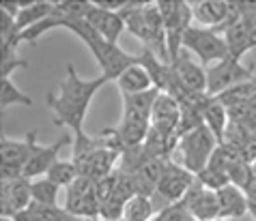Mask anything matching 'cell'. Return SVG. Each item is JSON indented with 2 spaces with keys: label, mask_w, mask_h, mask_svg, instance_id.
Listing matches in <instances>:
<instances>
[{
  "label": "cell",
  "mask_w": 256,
  "mask_h": 221,
  "mask_svg": "<svg viewBox=\"0 0 256 221\" xmlns=\"http://www.w3.org/2000/svg\"><path fill=\"white\" fill-rule=\"evenodd\" d=\"M2 82V90H0V105H2V110L11 108V105H24V108H32V97L24 95L22 90L16 86V82L11 80V77H4Z\"/></svg>",
  "instance_id": "cell-27"
},
{
  "label": "cell",
  "mask_w": 256,
  "mask_h": 221,
  "mask_svg": "<svg viewBox=\"0 0 256 221\" xmlns=\"http://www.w3.org/2000/svg\"><path fill=\"white\" fill-rule=\"evenodd\" d=\"M0 221H16V219H11V217H0Z\"/></svg>",
  "instance_id": "cell-31"
},
{
  "label": "cell",
  "mask_w": 256,
  "mask_h": 221,
  "mask_svg": "<svg viewBox=\"0 0 256 221\" xmlns=\"http://www.w3.org/2000/svg\"><path fill=\"white\" fill-rule=\"evenodd\" d=\"M179 125H181L179 101L168 92H160L151 112V129L160 131L162 135H168V138L179 140Z\"/></svg>",
  "instance_id": "cell-12"
},
{
  "label": "cell",
  "mask_w": 256,
  "mask_h": 221,
  "mask_svg": "<svg viewBox=\"0 0 256 221\" xmlns=\"http://www.w3.org/2000/svg\"><path fill=\"white\" fill-rule=\"evenodd\" d=\"M108 82L104 75L95 77V80H82L80 75L76 73V67L67 65V75L65 80L60 82L58 92L56 95H50L46 97V105L54 112L56 125L60 127H67L71 133H82L84 131V118L88 114L90 108V101L93 97L99 92V88Z\"/></svg>",
  "instance_id": "cell-1"
},
{
  "label": "cell",
  "mask_w": 256,
  "mask_h": 221,
  "mask_svg": "<svg viewBox=\"0 0 256 221\" xmlns=\"http://www.w3.org/2000/svg\"><path fill=\"white\" fill-rule=\"evenodd\" d=\"M194 183H196V174H192L186 166H179L174 161H166L155 194L162 200H166L168 204H179L188 196V191L194 187Z\"/></svg>",
  "instance_id": "cell-10"
},
{
  "label": "cell",
  "mask_w": 256,
  "mask_h": 221,
  "mask_svg": "<svg viewBox=\"0 0 256 221\" xmlns=\"http://www.w3.org/2000/svg\"><path fill=\"white\" fill-rule=\"evenodd\" d=\"M248 24V34H250V49H256V17H244Z\"/></svg>",
  "instance_id": "cell-30"
},
{
  "label": "cell",
  "mask_w": 256,
  "mask_h": 221,
  "mask_svg": "<svg viewBox=\"0 0 256 221\" xmlns=\"http://www.w3.org/2000/svg\"><path fill=\"white\" fill-rule=\"evenodd\" d=\"M222 34H224L226 45H228L230 58L241 60L248 52H252V49H250V34H248V24H246V19H239V22L230 24Z\"/></svg>",
  "instance_id": "cell-23"
},
{
  "label": "cell",
  "mask_w": 256,
  "mask_h": 221,
  "mask_svg": "<svg viewBox=\"0 0 256 221\" xmlns=\"http://www.w3.org/2000/svg\"><path fill=\"white\" fill-rule=\"evenodd\" d=\"M32 204L30 181L24 176L0 183V215L16 219Z\"/></svg>",
  "instance_id": "cell-11"
},
{
  "label": "cell",
  "mask_w": 256,
  "mask_h": 221,
  "mask_svg": "<svg viewBox=\"0 0 256 221\" xmlns=\"http://www.w3.org/2000/svg\"><path fill=\"white\" fill-rule=\"evenodd\" d=\"M196 181L200 183L204 189L216 191V194H218L220 189H224V187H228V185H230V176H228V172H224V170L207 166L200 174H196Z\"/></svg>",
  "instance_id": "cell-28"
},
{
  "label": "cell",
  "mask_w": 256,
  "mask_h": 221,
  "mask_svg": "<svg viewBox=\"0 0 256 221\" xmlns=\"http://www.w3.org/2000/svg\"><path fill=\"white\" fill-rule=\"evenodd\" d=\"M62 28L71 30L78 39H82L84 43H86L90 54H93V58L97 60L99 69H102V75L108 82L110 80L116 82L130 67L140 65V54L134 56L130 52H125V49H120L118 43L106 41L102 34L95 32L93 28L88 26V22L84 17H69V19H65Z\"/></svg>",
  "instance_id": "cell-2"
},
{
  "label": "cell",
  "mask_w": 256,
  "mask_h": 221,
  "mask_svg": "<svg viewBox=\"0 0 256 221\" xmlns=\"http://www.w3.org/2000/svg\"><path fill=\"white\" fill-rule=\"evenodd\" d=\"M218 144L220 142L216 140V135H213L204 125L186 133L179 140V153L183 157V166H186L192 174H200L202 170L209 166Z\"/></svg>",
  "instance_id": "cell-5"
},
{
  "label": "cell",
  "mask_w": 256,
  "mask_h": 221,
  "mask_svg": "<svg viewBox=\"0 0 256 221\" xmlns=\"http://www.w3.org/2000/svg\"><path fill=\"white\" fill-rule=\"evenodd\" d=\"M183 49H190L194 56H198L207 69L230 56L224 34H220L216 28H202V26L188 28L186 34H183Z\"/></svg>",
  "instance_id": "cell-4"
},
{
  "label": "cell",
  "mask_w": 256,
  "mask_h": 221,
  "mask_svg": "<svg viewBox=\"0 0 256 221\" xmlns=\"http://www.w3.org/2000/svg\"><path fill=\"white\" fill-rule=\"evenodd\" d=\"M71 142H74V138H71V135H62L58 142H54V144H50V146H41V144H39L37 148H34L30 161L26 163L22 176L28 178V181H34V178H41L44 174H48L50 168H52L54 163L58 161L60 151H62V148H65L67 144H71Z\"/></svg>",
  "instance_id": "cell-15"
},
{
  "label": "cell",
  "mask_w": 256,
  "mask_h": 221,
  "mask_svg": "<svg viewBox=\"0 0 256 221\" xmlns=\"http://www.w3.org/2000/svg\"><path fill=\"white\" fill-rule=\"evenodd\" d=\"M160 15L164 19V28H166V41H168V54L170 62L183 52V34L192 26L194 13H192L190 2H158Z\"/></svg>",
  "instance_id": "cell-6"
},
{
  "label": "cell",
  "mask_w": 256,
  "mask_h": 221,
  "mask_svg": "<svg viewBox=\"0 0 256 221\" xmlns=\"http://www.w3.org/2000/svg\"><path fill=\"white\" fill-rule=\"evenodd\" d=\"M116 86L120 90V95H140V92L155 88L151 75L146 73V69L142 65H134V67L127 69L116 80Z\"/></svg>",
  "instance_id": "cell-22"
},
{
  "label": "cell",
  "mask_w": 256,
  "mask_h": 221,
  "mask_svg": "<svg viewBox=\"0 0 256 221\" xmlns=\"http://www.w3.org/2000/svg\"><path fill=\"white\" fill-rule=\"evenodd\" d=\"M155 209H153V198L146 196H134L125 204L123 221H153Z\"/></svg>",
  "instance_id": "cell-25"
},
{
  "label": "cell",
  "mask_w": 256,
  "mask_h": 221,
  "mask_svg": "<svg viewBox=\"0 0 256 221\" xmlns=\"http://www.w3.org/2000/svg\"><path fill=\"white\" fill-rule=\"evenodd\" d=\"M218 206H220V219L222 221L239 219L250 213L246 191L234 187V185H228V187L218 191Z\"/></svg>",
  "instance_id": "cell-18"
},
{
  "label": "cell",
  "mask_w": 256,
  "mask_h": 221,
  "mask_svg": "<svg viewBox=\"0 0 256 221\" xmlns=\"http://www.w3.org/2000/svg\"><path fill=\"white\" fill-rule=\"evenodd\" d=\"M190 217L194 221H218L220 219V206H218V194L204 189L200 183H194V187L188 191V196L181 200Z\"/></svg>",
  "instance_id": "cell-13"
},
{
  "label": "cell",
  "mask_w": 256,
  "mask_h": 221,
  "mask_svg": "<svg viewBox=\"0 0 256 221\" xmlns=\"http://www.w3.org/2000/svg\"><path fill=\"white\" fill-rule=\"evenodd\" d=\"M0 47H2V56H0V80L11 77V73L16 69H26L28 67V60L18 56L16 45H0Z\"/></svg>",
  "instance_id": "cell-29"
},
{
  "label": "cell",
  "mask_w": 256,
  "mask_h": 221,
  "mask_svg": "<svg viewBox=\"0 0 256 221\" xmlns=\"http://www.w3.org/2000/svg\"><path fill=\"white\" fill-rule=\"evenodd\" d=\"M58 191L60 187L56 183H52L48 176L34 178L30 181V194L34 204H44V206H58Z\"/></svg>",
  "instance_id": "cell-24"
},
{
  "label": "cell",
  "mask_w": 256,
  "mask_h": 221,
  "mask_svg": "<svg viewBox=\"0 0 256 221\" xmlns=\"http://www.w3.org/2000/svg\"><path fill=\"white\" fill-rule=\"evenodd\" d=\"M37 129L28 131L22 140H11V138H2L0 142V155H2V181H13L20 178L26 168V163L30 161V157L37 148Z\"/></svg>",
  "instance_id": "cell-7"
},
{
  "label": "cell",
  "mask_w": 256,
  "mask_h": 221,
  "mask_svg": "<svg viewBox=\"0 0 256 221\" xmlns=\"http://www.w3.org/2000/svg\"><path fill=\"white\" fill-rule=\"evenodd\" d=\"M218 221H222V219H218Z\"/></svg>",
  "instance_id": "cell-32"
},
{
  "label": "cell",
  "mask_w": 256,
  "mask_h": 221,
  "mask_svg": "<svg viewBox=\"0 0 256 221\" xmlns=\"http://www.w3.org/2000/svg\"><path fill=\"white\" fill-rule=\"evenodd\" d=\"M158 97H160L158 88L140 92V95H120V99H123V116L120 118L151 123V112H153V105H155V99Z\"/></svg>",
  "instance_id": "cell-19"
},
{
  "label": "cell",
  "mask_w": 256,
  "mask_h": 221,
  "mask_svg": "<svg viewBox=\"0 0 256 221\" xmlns=\"http://www.w3.org/2000/svg\"><path fill=\"white\" fill-rule=\"evenodd\" d=\"M65 209L74 217L86 221V219H99V202L97 196V183L90 178L80 176L78 181L67 189V200H65Z\"/></svg>",
  "instance_id": "cell-9"
},
{
  "label": "cell",
  "mask_w": 256,
  "mask_h": 221,
  "mask_svg": "<svg viewBox=\"0 0 256 221\" xmlns=\"http://www.w3.org/2000/svg\"><path fill=\"white\" fill-rule=\"evenodd\" d=\"M170 65H172V71H174L176 86L186 88L190 92H196V95H207V69L196 65L186 54V49Z\"/></svg>",
  "instance_id": "cell-14"
},
{
  "label": "cell",
  "mask_w": 256,
  "mask_h": 221,
  "mask_svg": "<svg viewBox=\"0 0 256 221\" xmlns=\"http://www.w3.org/2000/svg\"><path fill=\"white\" fill-rule=\"evenodd\" d=\"M84 19H86L88 26L93 28L95 32H99L106 41H110V43H116L120 32L125 30V22H123V17H120V13L106 11L97 2H90Z\"/></svg>",
  "instance_id": "cell-16"
},
{
  "label": "cell",
  "mask_w": 256,
  "mask_h": 221,
  "mask_svg": "<svg viewBox=\"0 0 256 221\" xmlns=\"http://www.w3.org/2000/svg\"><path fill=\"white\" fill-rule=\"evenodd\" d=\"M52 11H54V2H50V0H30V2H20V13L16 17L18 34H22V32L28 30V28L41 24Z\"/></svg>",
  "instance_id": "cell-21"
},
{
  "label": "cell",
  "mask_w": 256,
  "mask_h": 221,
  "mask_svg": "<svg viewBox=\"0 0 256 221\" xmlns=\"http://www.w3.org/2000/svg\"><path fill=\"white\" fill-rule=\"evenodd\" d=\"M120 17L125 22V30L140 39L144 47L155 52L164 62H170L166 28L158 2H127V6L120 11Z\"/></svg>",
  "instance_id": "cell-3"
},
{
  "label": "cell",
  "mask_w": 256,
  "mask_h": 221,
  "mask_svg": "<svg viewBox=\"0 0 256 221\" xmlns=\"http://www.w3.org/2000/svg\"><path fill=\"white\" fill-rule=\"evenodd\" d=\"M256 71L254 65H241V60L226 58L218 65L207 69V95L209 97H220L222 92L230 90L237 84H244L248 80H254Z\"/></svg>",
  "instance_id": "cell-8"
},
{
  "label": "cell",
  "mask_w": 256,
  "mask_h": 221,
  "mask_svg": "<svg viewBox=\"0 0 256 221\" xmlns=\"http://www.w3.org/2000/svg\"><path fill=\"white\" fill-rule=\"evenodd\" d=\"M50 181L52 183H56L58 187H71L78 178H80V170H78V166L74 161H62V159H58L54 163L52 168H50V172L46 174Z\"/></svg>",
  "instance_id": "cell-26"
},
{
  "label": "cell",
  "mask_w": 256,
  "mask_h": 221,
  "mask_svg": "<svg viewBox=\"0 0 256 221\" xmlns=\"http://www.w3.org/2000/svg\"><path fill=\"white\" fill-rule=\"evenodd\" d=\"M140 65L146 69V73L151 75V80H153V86L160 92H168L170 95V92L174 90L176 80H174V71H172L170 62H164L155 52L144 47L140 54Z\"/></svg>",
  "instance_id": "cell-17"
},
{
  "label": "cell",
  "mask_w": 256,
  "mask_h": 221,
  "mask_svg": "<svg viewBox=\"0 0 256 221\" xmlns=\"http://www.w3.org/2000/svg\"><path fill=\"white\" fill-rule=\"evenodd\" d=\"M202 118H204V127L216 135V140L222 144L224 142V133L228 129V108L220 101L218 97H207V101L202 105Z\"/></svg>",
  "instance_id": "cell-20"
}]
</instances>
